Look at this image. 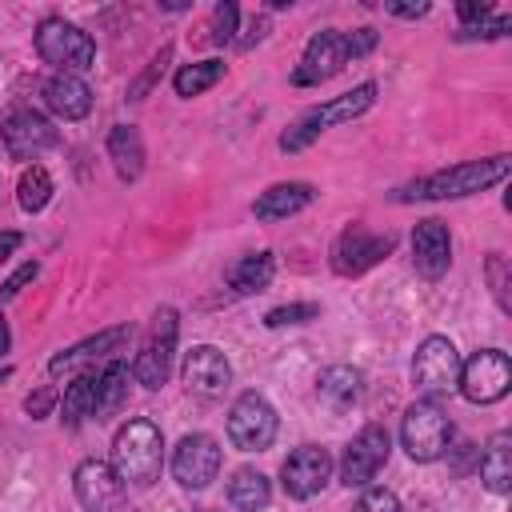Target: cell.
<instances>
[{
	"label": "cell",
	"mask_w": 512,
	"mask_h": 512,
	"mask_svg": "<svg viewBox=\"0 0 512 512\" xmlns=\"http://www.w3.org/2000/svg\"><path fill=\"white\" fill-rule=\"evenodd\" d=\"M508 168H512L508 156L464 160V164H456V168L420 176V180H412L408 188H396V200H448V196H472V192H484V188L500 184V180L508 176Z\"/></svg>",
	"instance_id": "6da1fadb"
},
{
	"label": "cell",
	"mask_w": 512,
	"mask_h": 512,
	"mask_svg": "<svg viewBox=\"0 0 512 512\" xmlns=\"http://www.w3.org/2000/svg\"><path fill=\"white\" fill-rule=\"evenodd\" d=\"M164 464V436L152 420H128L112 440V472L124 484H152Z\"/></svg>",
	"instance_id": "7a4b0ae2"
},
{
	"label": "cell",
	"mask_w": 512,
	"mask_h": 512,
	"mask_svg": "<svg viewBox=\"0 0 512 512\" xmlns=\"http://www.w3.org/2000/svg\"><path fill=\"white\" fill-rule=\"evenodd\" d=\"M372 100H376V84L372 80H364V84H356L352 92H344V96H336V100H328V104H320V108H312V112H304L284 136H280V148L284 152H300V148H308L328 124H344V120H356L360 112H368L372 108Z\"/></svg>",
	"instance_id": "3957f363"
},
{
	"label": "cell",
	"mask_w": 512,
	"mask_h": 512,
	"mask_svg": "<svg viewBox=\"0 0 512 512\" xmlns=\"http://www.w3.org/2000/svg\"><path fill=\"white\" fill-rule=\"evenodd\" d=\"M400 440H404V452H408L412 460H420V464L440 460V456L452 448V420H448V412H444L436 400H416V404L404 412Z\"/></svg>",
	"instance_id": "277c9868"
},
{
	"label": "cell",
	"mask_w": 512,
	"mask_h": 512,
	"mask_svg": "<svg viewBox=\"0 0 512 512\" xmlns=\"http://www.w3.org/2000/svg\"><path fill=\"white\" fill-rule=\"evenodd\" d=\"M36 52H40L56 72L76 76V72H84V68L92 64L96 44H92V36H88L84 28L60 20V16H48V20L36 28Z\"/></svg>",
	"instance_id": "5b68a950"
},
{
	"label": "cell",
	"mask_w": 512,
	"mask_h": 512,
	"mask_svg": "<svg viewBox=\"0 0 512 512\" xmlns=\"http://www.w3.org/2000/svg\"><path fill=\"white\" fill-rule=\"evenodd\" d=\"M412 384H416V392H424V400L448 396L460 384V356H456V344L448 336H428L416 348Z\"/></svg>",
	"instance_id": "8992f818"
},
{
	"label": "cell",
	"mask_w": 512,
	"mask_h": 512,
	"mask_svg": "<svg viewBox=\"0 0 512 512\" xmlns=\"http://www.w3.org/2000/svg\"><path fill=\"white\" fill-rule=\"evenodd\" d=\"M456 388L472 404H496V400H504L508 388H512V364H508V356L500 348H480L468 364H460V384Z\"/></svg>",
	"instance_id": "52a82bcc"
},
{
	"label": "cell",
	"mask_w": 512,
	"mask_h": 512,
	"mask_svg": "<svg viewBox=\"0 0 512 512\" xmlns=\"http://www.w3.org/2000/svg\"><path fill=\"white\" fill-rule=\"evenodd\" d=\"M228 440L240 452H264L276 440V408L260 392L236 396V404L228 412Z\"/></svg>",
	"instance_id": "ba28073f"
},
{
	"label": "cell",
	"mask_w": 512,
	"mask_h": 512,
	"mask_svg": "<svg viewBox=\"0 0 512 512\" xmlns=\"http://www.w3.org/2000/svg\"><path fill=\"white\" fill-rule=\"evenodd\" d=\"M388 452H392V436H388L384 424H368V428H360V432L348 440L344 456H340V480H344L348 488H364V484H372V476L388 464Z\"/></svg>",
	"instance_id": "9c48e42d"
},
{
	"label": "cell",
	"mask_w": 512,
	"mask_h": 512,
	"mask_svg": "<svg viewBox=\"0 0 512 512\" xmlns=\"http://www.w3.org/2000/svg\"><path fill=\"white\" fill-rule=\"evenodd\" d=\"M176 332H180V320H176V308H160L152 316V332L132 364V376L144 384V388H160L168 380V368H172V348H176Z\"/></svg>",
	"instance_id": "30bf717a"
},
{
	"label": "cell",
	"mask_w": 512,
	"mask_h": 512,
	"mask_svg": "<svg viewBox=\"0 0 512 512\" xmlns=\"http://www.w3.org/2000/svg\"><path fill=\"white\" fill-rule=\"evenodd\" d=\"M348 60H352V56H348L344 32H340V28H324V32H316V36L308 40V48H304V56H300V64H296V72H292V84H300V88L324 84V80H332Z\"/></svg>",
	"instance_id": "8fae6325"
},
{
	"label": "cell",
	"mask_w": 512,
	"mask_h": 512,
	"mask_svg": "<svg viewBox=\"0 0 512 512\" xmlns=\"http://www.w3.org/2000/svg\"><path fill=\"white\" fill-rule=\"evenodd\" d=\"M392 244H396L392 236H376L364 224H352L340 232V240L332 248V268H336V276H360L372 264H380L392 252Z\"/></svg>",
	"instance_id": "7c38bea8"
},
{
	"label": "cell",
	"mask_w": 512,
	"mask_h": 512,
	"mask_svg": "<svg viewBox=\"0 0 512 512\" xmlns=\"http://www.w3.org/2000/svg\"><path fill=\"white\" fill-rule=\"evenodd\" d=\"M128 336H132V328L128 324H116V328H104V332H96V336H88V340H80V344H72V348H64V352H56L52 360H48V372L52 376H84V372H92V364H100V360H108L120 344H128Z\"/></svg>",
	"instance_id": "4fadbf2b"
},
{
	"label": "cell",
	"mask_w": 512,
	"mask_h": 512,
	"mask_svg": "<svg viewBox=\"0 0 512 512\" xmlns=\"http://www.w3.org/2000/svg\"><path fill=\"white\" fill-rule=\"evenodd\" d=\"M172 472H176V480L184 488H196V492L208 488L216 480V472H220V444L208 432L184 436L176 444V452H172Z\"/></svg>",
	"instance_id": "5bb4252c"
},
{
	"label": "cell",
	"mask_w": 512,
	"mask_h": 512,
	"mask_svg": "<svg viewBox=\"0 0 512 512\" xmlns=\"http://www.w3.org/2000/svg\"><path fill=\"white\" fill-rule=\"evenodd\" d=\"M332 476V456L316 444H304L296 452H288V460L280 464V480H284V492L296 496V500H308L316 496Z\"/></svg>",
	"instance_id": "9a60e30c"
},
{
	"label": "cell",
	"mask_w": 512,
	"mask_h": 512,
	"mask_svg": "<svg viewBox=\"0 0 512 512\" xmlns=\"http://www.w3.org/2000/svg\"><path fill=\"white\" fill-rule=\"evenodd\" d=\"M72 488L88 512H120L124 504V480L104 460H84L72 476Z\"/></svg>",
	"instance_id": "2e32d148"
},
{
	"label": "cell",
	"mask_w": 512,
	"mask_h": 512,
	"mask_svg": "<svg viewBox=\"0 0 512 512\" xmlns=\"http://www.w3.org/2000/svg\"><path fill=\"white\" fill-rule=\"evenodd\" d=\"M0 136H4V148H8L12 160H36L40 152H48L56 144V128L40 112H32V108L12 112L0 124Z\"/></svg>",
	"instance_id": "e0dca14e"
},
{
	"label": "cell",
	"mask_w": 512,
	"mask_h": 512,
	"mask_svg": "<svg viewBox=\"0 0 512 512\" xmlns=\"http://www.w3.org/2000/svg\"><path fill=\"white\" fill-rule=\"evenodd\" d=\"M412 264L424 280H440L452 264V236L440 220H420L412 232Z\"/></svg>",
	"instance_id": "ac0fdd59"
},
{
	"label": "cell",
	"mask_w": 512,
	"mask_h": 512,
	"mask_svg": "<svg viewBox=\"0 0 512 512\" xmlns=\"http://www.w3.org/2000/svg\"><path fill=\"white\" fill-rule=\"evenodd\" d=\"M228 380H232V368H228V360H224L220 348L196 344L184 356V384H188V392H196V396H220L228 388Z\"/></svg>",
	"instance_id": "d6986e66"
},
{
	"label": "cell",
	"mask_w": 512,
	"mask_h": 512,
	"mask_svg": "<svg viewBox=\"0 0 512 512\" xmlns=\"http://www.w3.org/2000/svg\"><path fill=\"white\" fill-rule=\"evenodd\" d=\"M312 184H304V180H288V184H272L268 192H260V200L252 204V212H256V220H288V216H296L300 208H308L312 204Z\"/></svg>",
	"instance_id": "ffe728a7"
},
{
	"label": "cell",
	"mask_w": 512,
	"mask_h": 512,
	"mask_svg": "<svg viewBox=\"0 0 512 512\" xmlns=\"http://www.w3.org/2000/svg\"><path fill=\"white\" fill-rule=\"evenodd\" d=\"M44 100H48V108H52L60 120H80V116H88V108H92V88H88L80 76L56 72V76L44 84Z\"/></svg>",
	"instance_id": "44dd1931"
},
{
	"label": "cell",
	"mask_w": 512,
	"mask_h": 512,
	"mask_svg": "<svg viewBox=\"0 0 512 512\" xmlns=\"http://www.w3.org/2000/svg\"><path fill=\"white\" fill-rule=\"evenodd\" d=\"M360 392H364V376H360V368H348V364H332L316 380V396L332 412H348L360 400Z\"/></svg>",
	"instance_id": "7402d4cb"
},
{
	"label": "cell",
	"mask_w": 512,
	"mask_h": 512,
	"mask_svg": "<svg viewBox=\"0 0 512 512\" xmlns=\"http://www.w3.org/2000/svg\"><path fill=\"white\" fill-rule=\"evenodd\" d=\"M108 156H112L120 180H136L144 172V140H140V132L132 124H116L108 132Z\"/></svg>",
	"instance_id": "603a6c76"
},
{
	"label": "cell",
	"mask_w": 512,
	"mask_h": 512,
	"mask_svg": "<svg viewBox=\"0 0 512 512\" xmlns=\"http://www.w3.org/2000/svg\"><path fill=\"white\" fill-rule=\"evenodd\" d=\"M480 480L488 484V492L504 496L512 488V436L508 432H496L480 456Z\"/></svg>",
	"instance_id": "cb8c5ba5"
},
{
	"label": "cell",
	"mask_w": 512,
	"mask_h": 512,
	"mask_svg": "<svg viewBox=\"0 0 512 512\" xmlns=\"http://www.w3.org/2000/svg\"><path fill=\"white\" fill-rule=\"evenodd\" d=\"M228 500H232V508H240V512H264L268 500H272V484H268V476L256 472V468H236L232 480H228Z\"/></svg>",
	"instance_id": "d4e9b609"
},
{
	"label": "cell",
	"mask_w": 512,
	"mask_h": 512,
	"mask_svg": "<svg viewBox=\"0 0 512 512\" xmlns=\"http://www.w3.org/2000/svg\"><path fill=\"white\" fill-rule=\"evenodd\" d=\"M272 272H276V256H272V252H248V256H240V260L232 264L228 284H232V292L252 296V292H264V288H268Z\"/></svg>",
	"instance_id": "484cf974"
},
{
	"label": "cell",
	"mask_w": 512,
	"mask_h": 512,
	"mask_svg": "<svg viewBox=\"0 0 512 512\" xmlns=\"http://www.w3.org/2000/svg\"><path fill=\"white\" fill-rule=\"evenodd\" d=\"M124 396H128V364L108 360L104 372L96 376V408H92V416L96 420H108L124 404Z\"/></svg>",
	"instance_id": "4316f807"
},
{
	"label": "cell",
	"mask_w": 512,
	"mask_h": 512,
	"mask_svg": "<svg viewBox=\"0 0 512 512\" xmlns=\"http://www.w3.org/2000/svg\"><path fill=\"white\" fill-rule=\"evenodd\" d=\"M92 408H96V376L92 372H84V376H72V384L64 388V400H60V420L68 424V428H80L88 416H92Z\"/></svg>",
	"instance_id": "83f0119b"
},
{
	"label": "cell",
	"mask_w": 512,
	"mask_h": 512,
	"mask_svg": "<svg viewBox=\"0 0 512 512\" xmlns=\"http://www.w3.org/2000/svg\"><path fill=\"white\" fill-rule=\"evenodd\" d=\"M224 76V60H200V64H184L180 72H176V96H200L204 88H212L216 80Z\"/></svg>",
	"instance_id": "f1b7e54d"
},
{
	"label": "cell",
	"mask_w": 512,
	"mask_h": 512,
	"mask_svg": "<svg viewBox=\"0 0 512 512\" xmlns=\"http://www.w3.org/2000/svg\"><path fill=\"white\" fill-rule=\"evenodd\" d=\"M48 200H52V176H48V168H40V164L24 168V176H20V208L24 212H40Z\"/></svg>",
	"instance_id": "f546056e"
},
{
	"label": "cell",
	"mask_w": 512,
	"mask_h": 512,
	"mask_svg": "<svg viewBox=\"0 0 512 512\" xmlns=\"http://www.w3.org/2000/svg\"><path fill=\"white\" fill-rule=\"evenodd\" d=\"M320 316V304H280L264 316L268 328H284V324H304V320H316Z\"/></svg>",
	"instance_id": "4dcf8cb0"
},
{
	"label": "cell",
	"mask_w": 512,
	"mask_h": 512,
	"mask_svg": "<svg viewBox=\"0 0 512 512\" xmlns=\"http://www.w3.org/2000/svg\"><path fill=\"white\" fill-rule=\"evenodd\" d=\"M236 20H240L236 4H216V12H212V40L216 44H232L236 40Z\"/></svg>",
	"instance_id": "1f68e13d"
},
{
	"label": "cell",
	"mask_w": 512,
	"mask_h": 512,
	"mask_svg": "<svg viewBox=\"0 0 512 512\" xmlns=\"http://www.w3.org/2000/svg\"><path fill=\"white\" fill-rule=\"evenodd\" d=\"M168 60H172V44H168V48H160V56H152L148 72H144V76H140V80L128 88V100H144V92H148V88L160 80V72H164V64H168Z\"/></svg>",
	"instance_id": "d6a6232c"
},
{
	"label": "cell",
	"mask_w": 512,
	"mask_h": 512,
	"mask_svg": "<svg viewBox=\"0 0 512 512\" xmlns=\"http://www.w3.org/2000/svg\"><path fill=\"white\" fill-rule=\"evenodd\" d=\"M352 512H400V500H396V492H388V488H368V492L356 500Z\"/></svg>",
	"instance_id": "836d02e7"
},
{
	"label": "cell",
	"mask_w": 512,
	"mask_h": 512,
	"mask_svg": "<svg viewBox=\"0 0 512 512\" xmlns=\"http://www.w3.org/2000/svg\"><path fill=\"white\" fill-rule=\"evenodd\" d=\"M52 404H56V388H52V384H44V388H36V392L24 400V412H28L32 420H40V416H48V412H52Z\"/></svg>",
	"instance_id": "e575fe53"
},
{
	"label": "cell",
	"mask_w": 512,
	"mask_h": 512,
	"mask_svg": "<svg viewBox=\"0 0 512 512\" xmlns=\"http://www.w3.org/2000/svg\"><path fill=\"white\" fill-rule=\"evenodd\" d=\"M36 272H40V264H36V260L20 264V268H16V272H12L8 280H4V288H0V300H12V296H16V292H20V288H24V284H28L32 276H36Z\"/></svg>",
	"instance_id": "d590c367"
},
{
	"label": "cell",
	"mask_w": 512,
	"mask_h": 512,
	"mask_svg": "<svg viewBox=\"0 0 512 512\" xmlns=\"http://www.w3.org/2000/svg\"><path fill=\"white\" fill-rule=\"evenodd\" d=\"M344 40H348V56H352V60L376 48V32H372V28H356V32H344Z\"/></svg>",
	"instance_id": "8d00e7d4"
},
{
	"label": "cell",
	"mask_w": 512,
	"mask_h": 512,
	"mask_svg": "<svg viewBox=\"0 0 512 512\" xmlns=\"http://www.w3.org/2000/svg\"><path fill=\"white\" fill-rule=\"evenodd\" d=\"M488 272H492V288H496V300H500V308L508 312V296H504V256H492V260H488Z\"/></svg>",
	"instance_id": "74e56055"
},
{
	"label": "cell",
	"mask_w": 512,
	"mask_h": 512,
	"mask_svg": "<svg viewBox=\"0 0 512 512\" xmlns=\"http://www.w3.org/2000/svg\"><path fill=\"white\" fill-rule=\"evenodd\" d=\"M388 12L392 16H404V20H416V16L428 12V4H388Z\"/></svg>",
	"instance_id": "f35d334b"
},
{
	"label": "cell",
	"mask_w": 512,
	"mask_h": 512,
	"mask_svg": "<svg viewBox=\"0 0 512 512\" xmlns=\"http://www.w3.org/2000/svg\"><path fill=\"white\" fill-rule=\"evenodd\" d=\"M20 248V232H0V264Z\"/></svg>",
	"instance_id": "ab89813d"
},
{
	"label": "cell",
	"mask_w": 512,
	"mask_h": 512,
	"mask_svg": "<svg viewBox=\"0 0 512 512\" xmlns=\"http://www.w3.org/2000/svg\"><path fill=\"white\" fill-rule=\"evenodd\" d=\"M8 344H12V332H8V324H4V316H0V356L8 352Z\"/></svg>",
	"instance_id": "60d3db41"
},
{
	"label": "cell",
	"mask_w": 512,
	"mask_h": 512,
	"mask_svg": "<svg viewBox=\"0 0 512 512\" xmlns=\"http://www.w3.org/2000/svg\"><path fill=\"white\" fill-rule=\"evenodd\" d=\"M200 512H212V508H200Z\"/></svg>",
	"instance_id": "b9f144b4"
}]
</instances>
